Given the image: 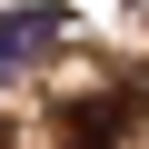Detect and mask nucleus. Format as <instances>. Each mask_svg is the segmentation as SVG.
I'll return each mask as SVG.
<instances>
[{
  "label": "nucleus",
  "mask_w": 149,
  "mask_h": 149,
  "mask_svg": "<svg viewBox=\"0 0 149 149\" xmlns=\"http://www.w3.org/2000/svg\"><path fill=\"white\" fill-rule=\"evenodd\" d=\"M129 119H119V100H90V109H70V149H109Z\"/></svg>",
  "instance_id": "obj_1"
},
{
  "label": "nucleus",
  "mask_w": 149,
  "mask_h": 149,
  "mask_svg": "<svg viewBox=\"0 0 149 149\" xmlns=\"http://www.w3.org/2000/svg\"><path fill=\"white\" fill-rule=\"evenodd\" d=\"M40 30H50V10H20V20H0V70H10V60H20Z\"/></svg>",
  "instance_id": "obj_2"
}]
</instances>
